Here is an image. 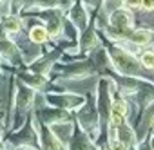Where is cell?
<instances>
[{
	"label": "cell",
	"mask_w": 154,
	"mask_h": 150,
	"mask_svg": "<svg viewBox=\"0 0 154 150\" xmlns=\"http://www.w3.org/2000/svg\"><path fill=\"white\" fill-rule=\"evenodd\" d=\"M141 8L145 11H152L154 9V0H141Z\"/></svg>",
	"instance_id": "d6986e66"
},
{
	"label": "cell",
	"mask_w": 154,
	"mask_h": 150,
	"mask_svg": "<svg viewBox=\"0 0 154 150\" xmlns=\"http://www.w3.org/2000/svg\"><path fill=\"white\" fill-rule=\"evenodd\" d=\"M49 101L54 103V105H60V107H72V105H78L82 100L80 98H74V96H60V98L49 96Z\"/></svg>",
	"instance_id": "8fae6325"
},
{
	"label": "cell",
	"mask_w": 154,
	"mask_h": 150,
	"mask_svg": "<svg viewBox=\"0 0 154 150\" xmlns=\"http://www.w3.org/2000/svg\"><path fill=\"white\" fill-rule=\"evenodd\" d=\"M131 24H132V16L129 11L125 9H116L111 15V27H109V34L116 36V38H123L127 36L131 31Z\"/></svg>",
	"instance_id": "6da1fadb"
},
{
	"label": "cell",
	"mask_w": 154,
	"mask_h": 150,
	"mask_svg": "<svg viewBox=\"0 0 154 150\" xmlns=\"http://www.w3.org/2000/svg\"><path fill=\"white\" fill-rule=\"evenodd\" d=\"M42 119L45 123H67L69 116L62 110H51V109H45L42 110Z\"/></svg>",
	"instance_id": "52a82bcc"
},
{
	"label": "cell",
	"mask_w": 154,
	"mask_h": 150,
	"mask_svg": "<svg viewBox=\"0 0 154 150\" xmlns=\"http://www.w3.org/2000/svg\"><path fill=\"white\" fill-rule=\"evenodd\" d=\"M20 80L27 85V87H31V89H40L42 85H44V76H40V74H20Z\"/></svg>",
	"instance_id": "30bf717a"
},
{
	"label": "cell",
	"mask_w": 154,
	"mask_h": 150,
	"mask_svg": "<svg viewBox=\"0 0 154 150\" xmlns=\"http://www.w3.org/2000/svg\"><path fill=\"white\" fill-rule=\"evenodd\" d=\"M125 4L129 8H140L141 6V0H125Z\"/></svg>",
	"instance_id": "ffe728a7"
},
{
	"label": "cell",
	"mask_w": 154,
	"mask_h": 150,
	"mask_svg": "<svg viewBox=\"0 0 154 150\" xmlns=\"http://www.w3.org/2000/svg\"><path fill=\"white\" fill-rule=\"evenodd\" d=\"M127 38L132 42V44H140V45H143V44H147L149 40H150V34H149V31H132V33H129L127 34Z\"/></svg>",
	"instance_id": "4fadbf2b"
},
{
	"label": "cell",
	"mask_w": 154,
	"mask_h": 150,
	"mask_svg": "<svg viewBox=\"0 0 154 150\" xmlns=\"http://www.w3.org/2000/svg\"><path fill=\"white\" fill-rule=\"evenodd\" d=\"M112 60H114V65L118 67V70H120V72L134 74V72L140 69L138 62H134V58H132L129 52H125V51H114Z\"/></svg>",
	"instance_id": "7a4b0ae2"
},
{
	"label": "cell",
	"mask_w": 154,
	"mask_h": 150,
	"mask_svg": "<svg viewBox=\"0 0 154 150\" xmlns=\"http://www.w3.org/2000/svg\"><path fill=\"white\" fill-rule=\"evenodd\" d=\"M60 29H62V18L58 15L49 16L47 18V33H49V36H56L60 33Z\"/></svg>",
	"instance_id": "7c38bea8"
},
{
	"label": "cell",
	"mask_w": 154,
	"mask_h": 150,
	"mask_svg": "<svg viewBox=\"0 0 154 150\" xmlns=\"http://www.w3.org/2000/svg\"><path fill=\"white\" fill-rule=\"evenodd\" d=\"M103 150H112V148H111V146H105V148H103Z\"/></svg>",
	"instance_id": "603a6c76"
},
{
	"label": "cell",
	"mask_w": 154,
	"mask_h": 150,
	"mask_svg": "<svg viewBox=\"0 0 154 150\" xmlns=\"http://www.w3.org/2000/svg\"><path fill=\"white\" fill-rule=\"evenodd\" d=\"M116 139H120V141H123L125 145H129V143L132 141V132H131V128L125 127L123 123L118 125V137H116Z\"/></svg>",
	"instance_id": "5bb4252c"
},
{
	"label": "cell",
	"mask_w": 154,
	"mask_h": 150,
	"mask_svg": "<svg viewBox=\"0 0 154 150\" xmlns=\"http://www.w3.org/2000/svg\"><path fill=\"white\" fill-rule=\"evenodd\" d=\"M71 150H91V145L85 141V137L82 136V137H78L74 143H72V148Z\"/></svg>",
	"instance_id": "2e32d148"
},
{
	"label": "cell",
	"mask_w": 154,
	"mask_h": 150,
	"mask_svg": "<svg viewBox=\"0 0 154 150\" xmlns=\"http://www.w3.org/2000/svg\"><path fill=\"white\" fill-rule=\"evenodd\" d=\"M0 150H4V143H2V139H0Z\"/></svg>",
	"instance_id": "7402d4cb"
},
{
	"label": "cell",
	"mask_w": 154,
	"mask_h": 150,
	"mask_svg": "<svg viewBox=\"0 0 154 150\" xmlns=\"http://www.w3.org/2000/svg\"><path fill=\"white\" fill-rule=\"evenodd\" d=\"M42 150H60V143H58L56 136L51 134L49 130H45L42 134Z\"/></svg>",
	"instance_id": "9c48e42d"
},
{
	"label": "cell",
	"mask_w": 154,
	"mask_h": 150,
	"mask_svg": "<svg viewBox=\"0 0 154 150\" xmlns=\"http://www.w3.org/2000/svg\"><path fill=\"white\" fill-rule=\"evenodd\" d=\"M141 65L147 67V69H154V52H143Z\"/></svg>",
	"instance_id": "e0dca14e"
},
{
	"label": "cell",
	"mask_w": 154,
	"mask_h": 150,
	"mask_svg": "<svg viewBox=\"0 0 154 150\" xmlns=\"http://www.w3.org/2000/svg\"><path fill=\"white\" fill-rule=\"evenodd\" d=\"M0 56H2L4 60H8V62L15 60L18 56V47L15 45V42H11L6 36L0 38Z\"/></svg>",
	"instance_id": "8992f818"
},
{
	"label": "cell",
	"mask_w": 154,
	"mask_h": 150,
	"mask_svg": "<svg viewBox=\"0 0 154 150\" xmlns=\"http://www.w3.org/2000/svg\"><path fill=\"white\" fill-rule=\"evenodd\" d=\"M29 38H31L33 44H44V42L49 38L47 27H44V26H35V27L29 31Z\"/></svg>",
	"instance_id": "ba28073f"
},
{
	"label": "cell",
	"mask_w": 154,
	"mask_h": 150,
	"mask_svg": "<svg viewBox=\"0 0 154 150\" xmlns=\"http://www.w3.org/2000/svg\"><path fill=\"white\" fill-rule=\"evenodd\" d=\"M0 26H2L4 33H8V34H17V33H20V29H22V20H20L17 15L8 13V15H2V16H0Z\"/></svg>",
	"instance_id": "277c9868"
},
{
	"label": "cell",
	"mask_w": 154,
	"mask_h": 150,
	"mask_svg": "<svg viewBox=\"0 0 154 150\" xmlns=\"http://www.w3.org/2000/svg\"><path fill=\"white\" fill-rule=\"evenodd\" d=\"M2 125H4V112H0V130H2Z\"/></svg>",
	"instance_id": "44dd1931"
},
{
	"label": "cell",
	"mask_w": 154,
	"mask_h": 150,
	"mask_svg": "<svg viewBox=\"0 0 154 150\" xmlns=\"http://www.w3.org/2000/svg\"><path fill=\"white\" fill-rule=\"evenodd\" d=\"M33 98H35V92H33L31 87H27V85L20 87L17 91V96H15V109H17V112L18 114H26L31 109V105H33Z\"/></svg>",
	"instance_id": "3957f363"
},
{
	"label": "cell",
	"mask_w": 154,
	"mask_h": 150,
	"mask_svg": "<svg viewBox=\"0 0 154 150\" xmlns=\"http://www.w3.org/2000/svg\"><path fill=\"white\" fill-rule=\"evenodd\" d=\"M111 148H112V150H127V145H125L123 141H120V139H114V141L111 143Z\"/></svg>",
	"instance_id": "ac0fdd59"
},
{
	"label": "cell",
	"mask_w": 154,
	"mask_h": 150,
	"mask_svg": "<svg viewBox=\"0 0 154 150\" xmlns=\"http://www.w3.org/2000/svg\"><path fill=\"white\" fill-rule=\"evenodd\" d=\"M125 114H127V107L122 100H116L112 105H111V125L112 127H118L123 123L125 119Z\"/></svg>",
	"instance_id": "5b68a950"
},
{
	"label": "cell",
	"mask_w": 154,
	"mask_h": 150,
	"mask_svg": "<svg viewBox=\"0 0 154 150\" xmlns=\"http://www.w3.org/2000/svg\"><path fill=\"white\" fill-rule=\"evenodd\" d=\"M72 20L78 24V27H84V26H85V13H84L82 6H76V8L72 9Z\"/></svg>",
	"instance_id": "9a60e30c"
}]
</instances>
